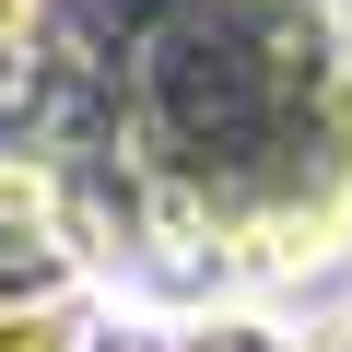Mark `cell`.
Masks as SVG:
<instances>
[{"label":"cell","mask_w":352,"mask_h":352,"mask_svg":"<svg viewBox=\"0 0 352 352\" xmlns=\"http://www.w3.org/2000/svg\"><path fill=\"white\" fill-rule=\"evenodd\" d=\"M47 305H82V235L47 164L0 153V317H47Z\"/></svg>","instance_id":"6da1fadb"},{"label":"cell","mask_w":352,"mask_h":352,"mask_svg":"<svg viewBox=\"0 0 352 352\" xmlns=\"http://www.w3.org/2000/svg\"><path fill=\"white\" fill-rule=\"evenodd\" d=\"M0 352H106L94 305H47V317H0Z\"/></svg>","instance_id":"7a4b0ae2"},{"label":"cell","mask_w":352,"mask_h":352,"mask_svg":"<svg viewBox=\"0 0 352 352\" xmlns=\"http://www.w3.org/2000/svg\"><path fill=\"white\" fill-rule=\"evenodd\" d=\"M118 352H294L258 317H200V329H164V340H118Z\"/></svg>","instance_id":"3957f363"},{"label":"cell","mask_w":352,"mask_h":352,"mask_svg":"<svg viewBox=\"0 0 352 352\" xmlns=\"http://www.w3.org/2000/svg\"><path fill=\"white\" fill-rule=\"evenodd\" d=\"M24 36H36V0H0V59H12Z\"/></svg>","instance_id":"277c9868"},{"label":"cell","mask_w":352,"mask_h":352,"mask_svg":"<svg viewBox=\"0 0 352 352\" xmlns=\"http://www.w3.org/2000/svg\"><path fill=\"white\" fill-rule=\"evenodd\" d=\"M317 352H352V329H340V340H317Z\"/></svg>","instance_id":"5b68a950"}]
</instances>
